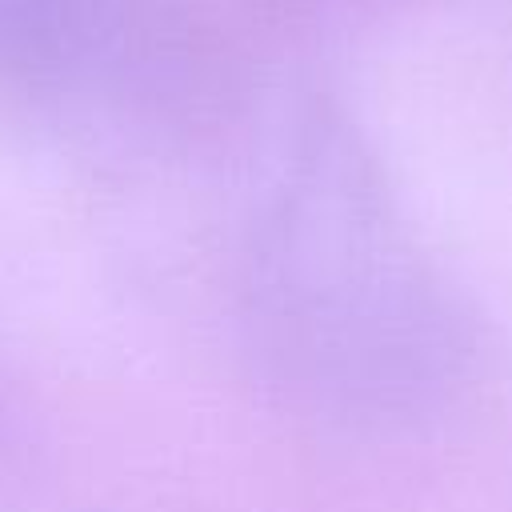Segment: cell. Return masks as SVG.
Returning a JSON list of instances; mask_svg holds the SVG:
<instances>
[{
    "label": "cell",
    "instance_id": "cell-1",
    "mask_svg": "<svg viewBox=\"0 0 512 512\" xmlns=\"http://www.w3.org/2000/svg\"><path fill=\"white\" fill-rule=\"evenodd\" d=\"M236 312L296 400L400 416L452 372L456 316L364 160L328 128L300 136L236 240Z\"/></svg>",
    "mask_w": 512,
    "mask_h": 512
}]
</instances>
